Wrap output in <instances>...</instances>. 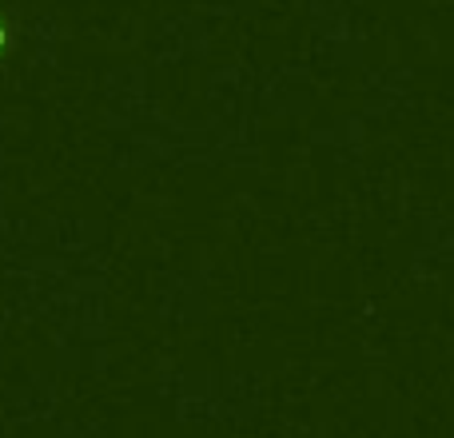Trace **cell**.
<instances>
[{"label":"cell","instance_id":"6da1fadb","mask_svg":"<svg viewBox=\"0 0 454 438\" xmlns=\"http://www.w3.org/2000/svg\"><path fill=\"white\" fill-rule=\"evenodd\" d=\"M0 52H4V28H0Z\"/></svg>","mask_w":454,"mask_h":438}]
</instances>
